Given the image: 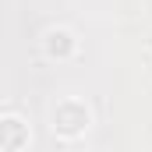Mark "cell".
Segmentation results:
<instances>
[{
	"instance_id": "3957f363",
	"label": "cell",
	"mask_w": 152,
	"mask_h": 152,
	"mask_svg": "<svg viewBox=\"0 0 152 152\" xmlns=\"http://www.w3.org/2000/svg\"><path fill=\"white\" fill-rule=\"evenodd\" d=\"M75 53H78V39L71 28L53 25V28L42 32V57L46 60H71Z\"/></svg>"
},
{
	"instance_id": "6da1fadb",
	"label": "cell",
	"mask_w": 152,
	"mask_h": 152,
	"mask_svg": "<svg viewBox=\"0 0 152 152\" xmlns=\"http://www.w3.org/2000/svg\"><path fill=\"white\" fill-rule=\"evenodd\" d=\"M88 127H92V106H88L85 99L64 96V99L53 103V110H50V131H53L57 138L75 142V138H81Z\"/></svg>"
},
{
	"instance_id": "7a4b0ae2",
	"label": "cell",
	"mask_w": 152,
	"mask_h": 152,
	"mask_svg": "<svg viewBox=\"0 0 152 152\" xmlns=\"http://www.w3.org/2000/svg\"><path fill=\"white\" fill-rule=\"evenodd\" d=\"M28 142H32L28 120L21 113H14V110H4L0 113V149L4 152H21V149H28Z\"/></svg>"
}]
</instances>
